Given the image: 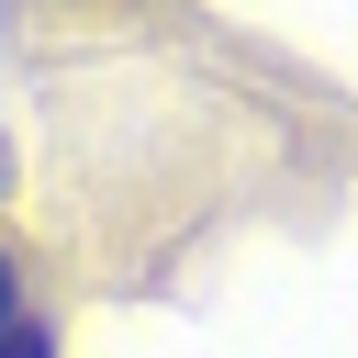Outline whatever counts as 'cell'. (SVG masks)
<instances>
[{"mask_svg": "<svg viewBox=\"0 0 358 358\" xmlns=\"http://www.w3.org/2000/svg\"><path fill=\"white\" fill-rule=\"evenodd\" d=\"M0 358H56V336H45V324H22V313H11V324H0Z\"/></svg>", "mask_w": 358, "mask_h": 358, "instance_id": "obj_1", "label": "cell"}, {"mask_svg": "<svg viewBox=\"0 0 358 358\" xmlns=\"http://www.w3.org/2000/svg\"><path fill=\"white\" fill-rule=\"evenodd\" d=\"M11 302H22V280H11V246H0V324H11Z\"/></svg>", "mask_w": 358, "mask_h": 358, "instance_id": "obj_2", "label": "cell"}]
</instances>
